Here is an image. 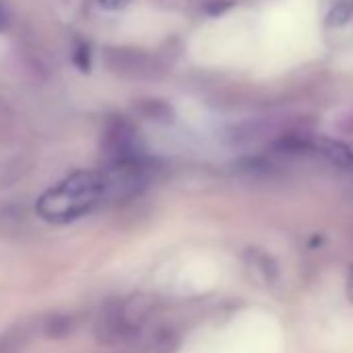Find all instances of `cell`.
<instances>
[{
    "instance_id": "1",
    "label": "cell",
    "mask_w": 353,
    "mask_h": 353,
    "mask_svg": "<svg viewBox=\"0 0 353 353\" xmlns=\"http://www.w3.org/2000/svg\"><path fill=\"white\" fill-rule=\"evenodd\" d=\"M104 190L102 170H75L38 198L36 212L46 223L67 225L102 204Z\"/></svg>"
},
{
    "instance_id": "2",
    "label": "cell",
    "mask_w": 353,
    "mask_h": 353,
    "mask_svg": "<svg viewBox=\"0 0 353 353\" xmlns=\"http://www.w3.org/2000/svg\"><path fill=\"white\" fill-rule=\"evenodd\" d=\"M102 150L106 154V160H121V158H133L141 156L137 129L131 121L125 117H112L106 123L104 135H102Z\"/></svg>"
},
{
    "instance_id": "3",
    "label": "cell",
    "mask_w": 353,
    "mask_h": 353,
    "mask_svg": "<svg viewBox=\"0 0 353 353\" xmlns=\"http://www.w3.org/2000/svg\"><path fill=\"white\" fill-rule=\"evenodd\" d=\"M106 63L110 71L129 79H158L160 77L158 63L141 50H119V48L108 50Z\"/></svg>"
},
{
    "instance_id": "4",
    "label": "cell",
    "mask_w": 353,
    "mask_h": 353,
    "mask_svg": "<svg viewBox=\"0 0 353 353\" xmlns=\"http://www.w3.org/2000/svg\"><path fill=\"white\" fill-rule=\"evenodd\" d=\"M310 152H316L339 166L353 168V143L349 141L332 137H310Z\"/></svg>"
},
{
    "instance_id": "5",
    "label": "cell",
    "mask_w": 353,
    "mask_h": 353,
    "mask_svg": "<svg viewBox=\"0 0 353 353\" xmlns=\"http://www.w3.org/2000/svg\"><path fill=\"white\" fill-rule=\"evenodd\" d=\"M137 110L141 117H145L148 121L154 123H162V125H170L174 121V108L160 100V98H148V100H139Z\"/></svg>"
},
{
    "instance_id": "6",
    "label": "cell",
    "mask_w": 353,
    "mask_h": 353,
    "mask_svg": "<svg viewBox=\"0 0 353 353\" xmlns=\"http://www.w3.org/2000/svg\"><path fill=\"white\" fill-rule=\"evenodd\" d=\"M351 15H353V3H351V0H339V3H334L328 9V13L324 17V23H326V28H343V26L349 23Z\"/></svg>"
},
{
    "instance_id": "7",
    "label": "cell",
    "mask_w": 353,
    "mask_h": 353,
    "mask_svg": "<svg viewBox=\"0 0 353 353\" xmlns=\"http://www.w3.org/2000/svg\"><path fill=\"white\" fill-rule=\"evenodd\" d=\"M73 65L79 71L90 73V69H92V48H90L88 42H81V40L75 42V46H73Z\"/></svg>"
},
{
    "instance_id": "8",
    "label": "cell",
    "mask_w": 353,
    "mask_h": 353,
    "mask_svg": "<svg viewBox=\"0 0 353 353\" xmlns=\"http://www.w3.org/2000/svg\"><path fill=\"white\" fill-rule=\"evenodd\" d=\"M231 7H233V0H208L204 5V13L210 17H219V15H225Z\"/></svg>"
},
{
    "instance_id": "9",
    "label": "cell",
    "mask_w": 353,
    "mask_h": 353,
    "mask_svg": "<svg viewBox=\"0 0 353 353\" xmlns=\"http://www.w3.org/2000/svg\"><path fill=\"white\" fill-rule=\"evenodd\" d=\"M98 7L104 9V11H123L131 5V0H96Z\"/></svg>"
},
{
    "instance_id": "10",
    "label": "cell",
    "mask_w": 353,
    "mask_h": 353,
    "mask_svg": "<svg viewBox=\"0 0 353 353\" xmlns=\"http://www.w3.org/2000/svg\"><path fill=\"white\" fill-rule=\"evenodd\" d=\"M9 26H11V15H9L7 7L0 3V32H7Z\"/></svg>"
},
{
    "instance_id": "11",
    "label": "cell",
    "mask_w": 353,
    "mask_h": 353,
    "mask_svg": "<svg viewBox=\"0 0 353 353\" xmlns=\"http://www.w3.org/2000/svg\"><path fill=\"white\" fill-rule=\"evenodd\" d=\"M347 297L349 301H353V268L349 270V279H347Z\"/></svg>"
}]
</instances>
